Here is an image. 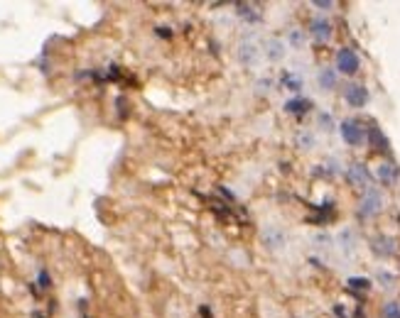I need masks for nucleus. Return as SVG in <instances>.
Listing matches in <instances>:
<instances>
[{"label": "nucleus", "mask_w": 400, "mask_h": 318, "mask_svg": "<svg viewBox=\"0 0 400 318\" xmlns=\"http://www.w3.org/2000/svg\"><path fill=\"white\" fill-rule=\"evenodd\" d=\"M263 59V47L255 42V37H243L236 45V62L243 69H253Z\"/></svg>", "instance_id": "obj_1"}, {"label": "nucleus", "mask_w": 400, "mask_h": 318, "mask_svg": "<svg viewBox=\"0 0 400 318\" xmlns=\"http://www.w3.org/2000/svg\"><path fill=\"white\" fill-rule=\"evenodd\" d=\"M260 242L268 252L273 255H280L285 247H288V233L282 230V225L277 223H265L260 228Z\"/></svg>", "instance_id": "obj_2"}, {"label": "nucleus", "mask_w": 400, "mask_h": 318, "mask_svg": "<svg viewBox=\"0 0 400 318\" xmlns=\"http://www.w3.org/2000/svg\"><path fill=\"white\" fill-rule=\"evenodd\" d=\"M383 206H386V198H383V194H381V191L378 189H366L364 191V194H361V198H359V208H356V211H359V216L361 218H376L378 213L383 211Z\"/></svg>", "instance_id": "obj_3"}, {"label": "nucleus", "mask_w": 400, "mask_h": 318, "mask_svg": "<svg viewBox=\"0 0 400 318\" xmlns=\"http://www.w3.org/2000/svg\"><path fill=\"white\" fill-rule=\"evenodd\" d=\"M339 135H341V140L349 147L366 145V128H364L359 120H354V117H346V120L339 123Z\"/></svg>", "instance_id": "obj_4"}, {"label": "nucleus", "mask_w": 400, "mask_h": 318, "mask_svg": "<svg viewBox=\"0 0 400 318\" xmlns=\"http://www.w3.org/2000/svg\"><path fill=\"white\" fill-rule=\"evenodd\" d=\"M334 69L339 73H344V76H354L356 71L361 69V56L356 54V49L351 47H341L334 56Z\"/></svg>", "instance_id": "obj_5"}, {"label": "nucleus", "mask_w": 400, "mask_h": 318, "mask_svg": "<svg viewBox=\"0 0 400 318\" xmlns=\"http://www.w3.org/2000/svg\"><path fill=\"white\" fill-rule=\"evenodd\" d=\"M344 174H346V181H349L354 189H361V191L371 189V172L366 169V164H361V162L349 164Z\"/></svg>", "instance_id": "obj_6"}, {"label": "nucleus", "mask_w": 400, "mask_h": 318, "mask_svg": "<svg viewBox=\"0 0 400 318\" xmlns=\"http://www.w3.org/2000/svg\"><path fill=\"white\" fill-rule=\"evenodd\" d=\"M310 37L315 39V42H319V45H327L329 39L334 37V25L329 23L327 17H312L310 23Z\"/></svg>", "instance_id": "obj_7"}, {"label": "nucleus", "mask_w": 400, "mask_h": 318, "mask_svg": "<svg viewBox=\"0 0 400 318\" xmlns=\"http://www.w3.org/2000/svg\"><path fill=\"white\" fill-rule=\"evenodd\" d=\"M371 252L381 260H388L398 252V240L390 235H376V238H371Z\"/></svg>", "instance_id": "obj_8"}, {"label": "nucleus", "mask_w": 400, "mask_h": 318, "mask_svg": "<svg viewBox=\"0 0 400 318\" xmlns=\"http://www.w3.org/2000/svg\"><path fill=\"white\" fill-rule=\"evenodd\" d=\"M288 54V45H285V39L280 37H268L263 45V56L268 59L271 64H280Z\"/></svg>", "instance_id": "obj_9"}, {"label": "nucleus", "mask_w": 400, "mask_h": 318, "mask_svg": "<svg viewBox=\"0 0 400 318\" xmlns=\"http://www.w3.org/2000/svg\"><path fill=\"white\" fill-rule=\"evenodd\" d=\"M344 101L351 108H364L368 103V89L364 84H346Z\"/></svg>", "instance_id": "obj_10"}, {"label": "nucleus", "mask_w": 400, "mask_h": 318, "mask_svg": "<svg viewBox=\"0 0 400 318\" xmlns=\"http://www.w3.org/2000/svg\"><path fill=\"white\" fill-rule=\"evenodd\" d=\"M339 84V71L334 67H322L317 71V86H319L324 93H332Z\"/></svg>", "instance_id": "obj_11"}, {"label": "nucleus", "mask_w": 400, "mask_h": 318, "mask_svg": "<svg viewBox=\"0 0 400 318\" xmlns=\"http://www.w3.org/2000/svg\"><path fill=\"white\" fill-rule=\"evenodd\" d=\"M293 142H295V147H297L299 152H312L317 147V133L315 130H310V128H299L297 133H295V137H293Z\"/></svg>", "instance_id": "obj_12"}, {"label": "nucleus", "mask_w": 400, "mask_h": 318, "mask_svg": "<svg viewBox=\"0 0 400 318\" xmlns=\"http://www.w3.org/2000/svg\"><path fill=\"white\" fill-rule=\"evenodd\" d=\"M236 17L241 20V23H246V25H255V23H260L263 12L258 10V5H255V3H238V5H236Z\"/></svg>", "instance_id": "obj_13"}, {"label": "nucleus", "mask_w": 400, "mask_h": 318, "mask_svg": "<svg viewBox=\"0 0 400 318\" xmlns=\"http://www.w3.org/2000/svg\"><path fill=\"white\" fill-rule=\"evenodd\" d=\"M282 108H285L288 115H304V113H310L312 108H315V103H312L310 98H304V95H295V98L285 101Z\"/></svg>", "instance_id": "obj_14"}, {"label": "nucleus", "mask_w": 400, "mask_h": 318, "mask_svg": "<svg viewBox=\"0 0 400 318\" xmlns=\"http://www.w3.org/2000/svg\"><path fill=\"white\" fill-rule=\"evenodd\" d=\"M334 242H337V247L341 252H344L346 257H351L356 252V242H359V240H356V233H354V230L344 228L341 233L337 235V240H334Z\"/></svg>", "instance_id": "obj_15"}, {"label": "nucleus", "mask_w": 400, "mask_h": 318, "mask_svg": "<svg viewBox=\"0 0 400 318\" xmlns=\"http://www.w3.org/2000/svg\"><path fill=\"white\" fill-rule=\"evenodd\" d=\"M366 142L376 152H388V137L381 133V128H378V125H371V128H366Z\"/></svg>", "instance_id": "obj_16"}, {"label": "nucleus", "mask_w": 400, "mask_h": 318, "mask_svg": "<svg viewBox=\"0 0 400 318\" xmlns=\"http://www.w3.org/2000/svg\"><path fill=\"white\" fill-rule=\"evenodd\" d=\"M376 179L383 186H393L395 179H398V167H395L393 162H381L376 167Z\"/></svg>", "instance_id": "obj_17"}, {"label": "nucleus", "mask_w": 400, "mask_h": 318, "mask_svg": "<svg viewBox=\"0 0 400 318\" xmlns=\"http://www.w3.org/2000/svg\"><path fill=\"white\" fill-rule=\"evenodd\" d=\"M285 45H288V49H304V45H307V32H304L302 27H290L288 30V37H285Z\"/></svg>", "instance_id": "obj_18"}, {"label": "nucleus", "mask_w": 400, "mask_h": 318, "mask_svg": "<svg viewBox=\"0 0 400 318\" xmlns=\"http://www.w3.org/2000/svg\"><path fill=\"white\" fill-rule=\"evenodd\" d=\"M280 86H282V89L293 91V93H299L304 84H302V78H299L295 71H282V76H280Z\"/></svg>", "instance_id": "obj_19"}, {"label": "nucleus", "mask_w": 400, "mask_h": 318, "mask_svg": "<svg viewBox=\"0 0 400 318\" xmlns=\"http://www.w3.org/2000/svg\"><path fill=\"white\" fill-rule=\"evenodd\" d=\"M317 128L322 130V133H334V130H339V125H337V120H334V115L332 113H327V111H319L317 113Z\"/></svg>", "instance_id": "obj_20"}, {"label": "nucleus", "mask_w": 400, "mask_h": 318, "mask_svg": "<svg viewBox=\"0 0 400 318\" xmlns=\"http://www.w3.org/2000/svg\"><path fill=\"white\" fill-rule=\"evenodd\" d=\"M346 286H349L351 291H368L371 289V280H366V277H349V280H346Z\"/></svg>", "instance_id": "obj_21"}, {"label": "nucleus", "mask_w": 400, "mask_h": 318, "mask_svg": "<svg viewBox=\"0 0 400 318\" xmlns=\"http://www.w3.org/2000/svg\"><path fill=\"white\" fill-rule=\"evenodd\" d=\"M376 280H378V284L383 286V289H393V286H395V274L393 272H386V269H378Z\"/></svg>", "instance_id": "obj_22"}, {"label": "nucleus", "mask_w": 400, "mask_h": 318, "mask_svg": "<svg viewBox=\"0 0 400 318\" xmlns=\"http://www.w3.org/2000/svg\"><path fill=\"white\" fill-rule=\"evenodd\" d=\"M273 89H275V81H273V78L263 76V78H258V81H255V93H258V95H268Z\"/></svg>", "instance_id": "obj_23"}, {"label": "nucleus", "mask_w": 400, "mask_h": 318, "mask_svg": "<svg viewBox=\"0 0 400 318\" xmlns=\"http://www.w3.org/2000/svg\"><path fill=\"white\" fill-rule=\"evenodd\" d=\"M381 318H400V304L398 302H386L381 308Z\"/></svg>", "instance_id": "obj_24"}, {"label": "nucleus", "mask_w": 400, "mask_h": 318, "mask_svg": "<svg viewBox=\"0 0 400 318\" xmlns=\"http://www.w3.org/2000/svg\"><path fill=\"white\" fill-rule=\"evenodd\" d=\"M312 240L317 242V247H332L334 245V240H332V235H327V233H317Z\"/></svg>", "instance_id": "obj_25"}, {"label": "nucleus", "mask_w": 400, "mask_h": 318, "mask_svg": "<svg viewBox=\"0 0 400 318\" xmlns=\"http://www.w3.org/2000/svg\"><path fill=\"white\" fill-rule=\"evenodd\" d=\"M322 167H324V174H327V177H337V174L341 172V167H339L337 159H329V162H324Z\"/></svg>", "instance_id": "obj_26"}, {"label": "nucleus", "mask_w": 400, "mask_h": 318, "mask_svg": "<svg viewBox=\"0 0 400 318\" xmlns=\"http://www.w3.org/2000/svg\"><path fill=\"white\" fill-rule=\"evenodd\" d=\"M312 5H315V8H319V10H332V8H334V3H332V0H315V3H312Z\"/></svg>", "instance_id": "obj_27"}, {"label": "nucleus", "mask_w": 400, "mask_h": 318, "mask_svg": "<svg viewBox=\"0 0 400 318\" xmlns=\"http://www.w3.org/2000/svg\"><path fill=\"white\" fill-rule=\"evenodd\" d=\"M40 286H42V289H50V274H47V272L40 274Z\"/></svg>", "instance_id": "obj_28"}, {"label": "nucleus", "mask_w": 400, "mask_h": 318, "mask_svg": "<svg viewBox=\"0 0 400 318\" xmlns=\"http://www.w3.org/2000/svg\"><path fill=\"white\" fill-rule=\"evenodd\" d=\"M158 34H160V37H172V30H169V27H158Z\"/></svg>", "instance_id": "obj_29"}]
</instances>
